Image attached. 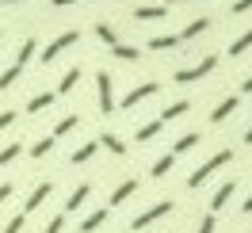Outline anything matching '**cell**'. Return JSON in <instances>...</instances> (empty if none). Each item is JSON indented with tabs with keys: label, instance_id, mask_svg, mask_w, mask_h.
Here are the masks:
<instances>
[{
	"label": "cell",
	"instance_id": "obj_29",
	"mask_svg": "<svg viewBox=\"0 0 252 233\" xmlns=\"http://www.w3.org/2000/svg\"><path fill=\"white\" fill-rule=\"evenodd\" d=\"M16 157H19V141H12V145H4V149H0V168H4L8 161H16Z\"/></svg>",
	"mask_w": 252,
	"mask_h": 233
},
{
	"label": "cell",
	"instance_id": "obj_34",
	"mask_svg": "<svg viewBox=\"0 0 252 233\" xmlns=\"http://www.w3.org/2000/svg\"><path fill=\"white\" fill-rule=\"evenodd\" d=\"M199 233H214V214H210V210H206V218L199 222Z\"/></svg>",
	"mask_w": 252,
	"mask_h": 233
},
{
	"label": "cell",
	"instance_id": "obj_9",
	"mask_svg": "<svg viewBox=\"0 0 252 233\" xmlns=\"http://www.w3.org/2000/svg\"><path fill=\"white\" fill-rule=\"evenodd\" d=\"M206 27H210V19H206V16H199V19H191L188 27H184V31L176 34V38H180V42H188V38H199V34H203Z\"/></svg>",
	"mask_w": 252,
	"mask_h": 233
},
{
	"label": "cell",
	"instance_id": "obj_39",
	"mask_svg": "<svg viewBox=\"0 0 252 233\" xmlns=\"http://www.w3.org/2000/svg\"><path fill=\"white\" fill-rule=\"evenodd\" d=\"M241 92H245V96L252 92V77H249V80H241Z\"/></svg>",
	"mask_w": 252,
	"mask_h": 233
},
{
	"label": "cell",
	"instance_id": "obj_20",
	"mask_svg": "<svg viewBox=\"0 0 252 233\" xmlns=\"http://www.w3.org/2000/svg\"><path fill=\"white\" fill-rule=\"evenodd\" d=\"M111 54H115V58H119V62H138V58H142V50L126 46V42H119V46H111Z\"/></svg>",
	"mask_w": 252,
	"mask_h": 233
},
{
	"label": "cell",
	"instance_id": "obj_6",
	"mask_svg": "<svg viewBox=\"0 0 252 233\" xmlns=\"http://www.w3.org/2000/svg\"><path fill=\"white\" fill-rule=\"evenodd\" d=\"M149 96H157V84L149 80V84H142V88H134L130 96H123V111H130V107H138L142 100H149Z\"/></svg>",
	"mask_w": 252,
	"mask_h": 233
},
{
	"label": "cell",
	"instance_id": "obj_23",
	"mask_svg": "<svg viewBox=\"0 0 252 233\" xmlns=\"http://www.w3.org/2000/svg\"><path fill=\"white\" fill-rule=\"evenodd\" d=\"M172 46H180L176 34H157V38H149V50H172Z\"/></svg>",
	"mask_w": 252,
	"mask_h": 233
},
{
	"label": "cell",
	"instance_id": "obj_12",
	"mask_svg": "<svg viewBox=\"0 0 252 233\" xmlns=\"http://www.w3.org/2000/svg\"><path fill=\"white\" fill-rule=\"evenodd\" d=\"M233 111H237V100H233V96H229V100H221L218 107L210 111V123H225V119H229Z\"/></svg>",
	"mask_w": 252,
	"mask_h": 233
},
{
	"label": "cell",
	"instance_id": "obj_38",
	"mask_svg": "<svg viewBox=\"0 0 252 233\" xmlns=\"http://www.w3.org/2000/svg\"><path fill=\"white\" fill-rule=\"evenodd\" d=\"M54 8H69V4H77V0H50Z\"/></svg>",
	"mask_w": 252,
	"mask_h": 233
},
{
	"label": "cell",
	"instance_id": "obj_30",
	"mask_svg": "<svg viewBox=\"0 0 252 233\" xmlns=\"http://www.w3.org/2000/svg\"><path fill=\"white\" fill-rule=\"evenodd\" d=\"M172 161H176V157H172V153H168V157H160L157 165H153V180H160V176H164V172L172 168Z\"/></svg>",
	"mask_w": 252,
	"mask_h": 233
},
{
	"label": "cell",
	"instance_id": "obj_13",
	"mask_svg": "<svg viewBox=\"0 0 252 233\" xmlns=\"http://www.w3.org/2000/svg\"><path fill=\"white\" fill-rule=\"evenodd\" d=\"M103 222H107V210H92V214L80 222V233H95L99 226H103Z\"/></svg>",
	"mask_w": 252,
	"mask_h": 233
},
{
	"label": "cell",
	"instance_id": "obj_43",
	"mask_svg": "<svg viewBox=\"0 0 252 233\" xmlns=\"http://www.w3.org/2000/svg\"><path fill=\"white\" fill-rule=\"evenodd\" d=\"M168 4H184V0H168Z\"/></svg>",
	"mask_w": 252,
	"mask_h": 233
},
{
	"label": "cell",
	"instance_id": "obj_16",
	"mask_svg": "<svg viewBox=\"0 0 252 233\" xmlns=\"http://www.w3.org/2000/svg\"><path fill=\"white\" fill-rule=\"evenodd\" d=\"M88 195H92V187H88V184H80L77 191L69 195V202H65V210H80V206H84V199H88Z\"/></svg>",
	"mask_w": 252,
	"mask_h": 233
},
{
	"label": "cell",
	"instance_id": "obj_3",
	"mask_svg": "<svg viewBox=\"0 0 252 233\" xmlns=\"http://www.w3.org/2000/svg\"><path fill=\"white\" fill-rule=\"evenodd\" d=\"M95 100H99V115H115V84L107 73L95 77Z\"/></svg>",
	"mask_w": 252,
	"mask_h": 233
},
{
	"label": "cell",
	"instance_id": "obj_10",
	"mask_svg": "<svg viewBox=\"0 0 252 233\" xmlns=\"http://www.w3.org/2000/svg\"><path fill=\"white\" fill-rule=\"evenodd\" d=\"M233 191H237V184H233V180H229V184H221L218 191H214V199H210V214H218L221 206L229 202V195H233Z\"/></svg>",
	"mask_w": 252,
	"mask_h": 233
},
{
	"label": "cell",
	"instance_id": "obj_8",
	"mask_svg": "<svg viewBox=\"0 0 252 233\" xmlns=\"http://www.w3.org/2000/svg\"><path fill=\"white\" fill-rule=\"evenodd\" d=\"M50 191H54V184H50V180H46V184H38V187H34L31 195H27V214H31V210H38V206H42V202L50 199Z\"/></svg>",
	"mask_w": 252,
	"mask_h": 233
},
{
	"label": "cell",
	"instance_id": "obj_36",
	"mask_svg": "<svg viewBox=\"0 0 252 233\" xmlns=\"http://www.w3.org/2000/svg\"><path fill=\"white\" fill-rule=\"evenodd\" d=\"M12 123H16V111H0V130L12 126Z\"/></svg>",
	"mask_w": 252,
	"mask_h": 233
},
{
	"label": "cell",
	"instance_id": "obj_2",
	"mask_svg": "<svg viewBox=\"0 0 252 233\" xmlns=\"http://www.w3.org/2000/svg\"><path fill=\"white\" fill-rule=\"evenodd\" d=\"M214 69H218V58H214V54H206L203 62H195L191 69H180V73H176V84H191V80H203V77H210Z\"/></svg>",
	"mask_w": 252,
	"mask_h": 233
},
{
	"label": "cell",
	"instance_id": "obj_37",
	"mask_svg": "<svg viewBox=\"0 0 252 233\" xmlns=\"http://www.w3.org/2000/svg\"><path fill=\"white\" fill-rule=\"evenodd\" d=\"M12 199V184H0V202H8Z\"/></svg>",
	"mask_w": 252,
	"mask_h": 233
},
{
	"label": "cell",
	"instance_id": "obj_28",
	"mask_svg": "<svg viewBox=\"0 0 252 233\" xmlns=\"http://www.w3.org/2000/svg\"><path fill=\"white\" fill-rule=\"evenodd\" d=\"M73 126H77V115H65V119H58V126H54V134L62 138V134H69Z\"/></svg>",
	"mask_w": 252,
	"mask_h": 233
},
{
	"label": "cell",
	"instance_id": "obj_19",
	"mask_svg": "<svg viewBox=\"0 0 252 233\" xmlns=\"http://www.w3.org/2000/svg\"><path fill=\"white\" fill-rule=\"evenodd\" d=\"M134 19H168V8L164 4H153V8H138Z\"/></svg>",
	"mask_w": 252,
	"mask_h": 233
},
{
	"label": "cell",
	"instance_id": "obj_4",
	"mask_svg": "<svg viewBox=\"0 0 252 233\" xmlns=\"http://www.w3.org/2000/svg\"><path fill=\"white\" fill-rule=\"evenodd\" d=\"M164 214H172V202L160 199L157 206H149V210H142V214L134 218V230H145V226H153V222H160Z\"/></svg>",
	"mask_w": 252,
	"mask_h": 233
},
{
	"label": "cell",
	"instance_id": "obj_14",
	"mask_svg": "<svg viewBox=\"0 0 252 233\" xmlns=\"http://www.w3.org/2000/svg\"><path fill=\"white\" fill-rule=\"evenodd\" d=\"M195 145H199V134H180V138L172 141V157L188 153V149H195Z\"/></svg>",
	"mask_w": 252,
	"mask_h": 233
},
{
	"label": "cell",
	"instance_id": "obj_35",
	"mask_svg": "<svg viewBox=\"0 0 252 233\" xmlns=\"http://www.w3.org/2000/svg\"><path fill=\"white\" fill-rule=\"evenodd\" d=\"M249 8H252V0H233V16H245Z\"/></svg>",
	"mask_w": 252,
	"mask_h": 233
},
{
	"label": "cell",
	"instance_id": "obj_7",
	"mask_svg": "<svg viewBox=\"0 0 252 233\" xmlns=\"http://www.w3.org/2000/svg\"><path fill=\"white\" fill-rule=\"evenodd\" d=\"M134 191H138V180H123V184H119L115 191H111V199H107V202H111V206H123V202L130 199Z\"/></svg>",
	"mask_w": 252,
	"mask_h": 233
},
{
	"label": "cell",
	"instance_id": "obj_18",
	"mask_svg": "<svg viewBox=\"0 0 252 233\" xmlns=\"http://www.w3.org/2000/svg\"><path fill=\"white\" fill-rule=\"evenodd\" d=\"M95 149H99V141H84V145H80L69 161H73V165H84V161H92V157H95Z\"/></svg>",
	"mask_w": 252,
	"mask_h": 233
},
{
	"label": "cell",
	"instance_id": "obj_33",
	"mask_svg": "<svg viewBox=\"0 0 252 233\" xmlns=\"http://www.w3.org/2000/svg\"><path fill=\"white\" fill-rule=\"evenodd\" d=\"M4 233H23V214H16L8 226H4Z\"/></svg>",
	"mask_w": 252,
	"mask_h": 233
},
{
	"label": "cell",
	"instance_id": "obj_5",
	"mask_svg": "<svg viewBox=\"0 0 252 233\" xmlns=\"http://www.w3.org/2000/svg\"><path fill=\"white\" fill-rule=\"evenodd\" d=\"M77 38H80L77 31H65V34H58V38H54V42H50V46L42 50V62H54V58H58V54H62V50H69V46H77Z\"/></svg>",
	"mask_w": 252,
	"mask_h": 233
},
{
	"label": "cell",
	"instance_id": "obj_11",
	"mask_svg": "<svg viewBox=\"0 0 252 233\" xmlns=\"http://www.w3.org/2000/svg\"><path fill=\"white\" fill-rule=\"evenodd\" d=\"M249 50H252V27H249L245 34H237L233 42H229V58H241V54H249Z\"/></svg>",
	"mask_w": 252,
	"mask_h": 233
},
{
	"label": "cell",
	"instance_id": "obj_15",
	"mask_svg": "<svg viewBox=\"0 0 252 233\" xmlns=\"http://www.w3.org/2000/svg\"><path fill=\"white\" fill-rule=\"evenodd\" d=\"M99 145H103V149H111L115 157H126V141L119 138V134H103V138H99Z\"/></svg>",
	"mask_w": 252,
	"mask_h": 233
},
{
	"label": "cell",
	"instance_id": "obj_17",
	"mask_svg": "<svg viewBox=\"0 0 252 233\" xmlns=\"http://www.w3.org/2000/svg\"><path fill=\"white\" fill-rule=\"evenodd\" d=\"M188 111H191V103H188V100H180V103H172V107H164V111H160V123H172V119L188 115Z\"/></svg>",
	"mask_w": 252,
	"mask_h": 233
},
{
	"label": "cell",
	"instance_id": "obj_32",
	"mask_svg": "<svg viewBox=\"0 0 252 233\" xmlns=\"http://www.w3.org/2000/svg\"><path fill=\"white\" fill-rule=\"evenodd\" d=\"M62 230H65V214H58V218H50V226L42 233H62Z\"/></svg>",
	"mask_w": 252,
	"mask_h": 233
},
{
	"label": "cell",
	"instance_id": "obj_42",
	"mask_svg": "<svg viewBox=\"0 0 252 233\" xmlns=\"http://www.w3.org/2000/svg\"><path fill=\"white\" fill-rule=\"evenodd\" d=\"M0 4H19V0H0Z\"/></svg>",
	"mask_w": 252,
	"mask_h": 233
},
{
	"label": "cell",
	"instance_id": "obj_21",
	"mask_svg": "<svg viewBox=\"0 0 252 233\" xmlns=\"http://www.w3.org/2000/svg\"><path fill=\"white\" fill-rule=\"evenodd\" d=\"M77 80H80V69H69L62 80H58V96H65V92H73L77 88Z\"/></svg>",
	"mask_w": 252,
	"mask_h": 233
},
{
	"label": "cell",
	"instance_id": "obj_1",
	"mask_svg": "<svg viewBox=\"0 0 252 233\" xmlns=\"http://www.w3.org/2000/svg\"><path fill=\"white\" fill-rule=\"evenodd\" d=\"M229 161H233V149H218L214 157H206L203 165H199V168L191 172L188 187H199V184H206V180H210V176H214V172H218L221 165H229Z\"/></svg>",
	"mask_w": 252,
	"mask_h": 233
},
{
	"label": "cell",
	"instance_id": "obj_40",
	"mask_svg": "<svg viewBox=\"0 0 252 233\" xmlns=\"http://www.w3.org/2000/svg\"><path fill=\"white\" fill-rule=\"evenodd\" d=\"M245 214H252V195H249V202H245Z\"/></svg>",
	"mask_w": 252,
	"mask_h": 233
},
{
	"label": "cell",
	"instance_id": "obj_26",
	"mask_svg": "<svg viewBox=\"0 0 252 233\" xmlns=\"http://www.w3.org/2000/svg\"><path fill=\"white\" fill-rule=\"evenodd\" d=\"M160 126H164L160 119H153V123H145L142 130H138V141H149V138H157V134H160Z\"/></svg>",
	"mask_w": 252,
	"mask_h": 233
},
{
	"label": "cell",
	"instance_id": "obj_24",
	"mask_svg": "<svg viewBox=\"0 0 252 233\" xmlns=\"http://www.w3.org/2000/svg\"><path fill=\"white\" fill-rule=\"evenodd\" d=\"M95 34H99L107 46H119V34H115V27H111V23H95Z\"/></svg>",
	"mask_w": 252,
	"mask_h": 233
},
{
	"label": "cell",
	"instance_id": "obj_22",
	"mask_svg": "<svg viewBox=\"0 0 252 233\" xmlns=\"http://www.w3.org/2000/svg\"><path fill=\"white\" fill-rule=\"evenodd\" d=\"M34 50H38V42H34V38H23V46H19V54H16V65H19V69L31 62V54H34Z\"/></svg>",
	"mask_w": 252,
	"mask_h": 233
},
{
	"label": "cell",
	"instance_id": "obj_41",
	"mask_svg": "<svg viewBox=\"0 0 252 233\" xmlns=\"http://www.w3.org/2000/svg\"><path fill=\"white\" fill-rule=\"evenodd\" d=\"M245 141H249V145H252V126H249V130H245Z\"/></svg>",
	"mask_w": 252,
	"mask_h": 233
},
{
	"label": "cell",
	"instance_id": "obj_31",
	"mask_svg": "<svg viewBox=\"0 0 252 233\" xmlns=\"http://www.w3.org/2000/svg\"><path fill=\"white\" fill-rule=\"evenodd\" d=\"M50 149H54V138H42V141H34V145H31V157H46Z\"/></svg>",
	"mask_w": 252,
	"mask_h": 233
},
{
	"label": "cell",
	"instance_id": "obj_27",
	"mask_svg": "<svg viewBox=\"0 0 252 233\" xmlns=\"http://www.w3.org/2000/svg\"><path fill=\"white\" fill-rule=\"evenodd\" d=\"M16 80H19V65H8V69L0 73V92H4V88H12Z\"/></svg>",
	"mask_w": 252,
	"mask_h": 233
},
{
	"label": "cell",
	"instance_id": "obj_25",
	"mask_svg": "<svg viewBox=\"0 0 252 233\" xmlns=\"http://www.w3.org/2000/svg\"><path fill=\"white\" fill-rule=\"evenodd\" d=\"M50 103H54V92H38L31 103H27V111H46Z\"/></svg>",
	"mask_w": 252,
	"mask_h": 233
}]
</instances>
